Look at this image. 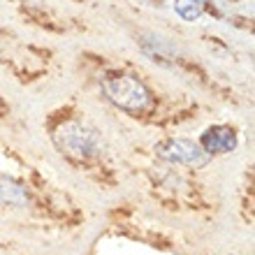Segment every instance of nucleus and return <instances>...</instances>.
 <instances>
[{"label": "nucleus", "mask_w": 255, "mask_h": 255, "mask_svg": "<svg viewBox=\"0 0 255 255\" xmlns=\"http://www.w3.org/2000/svg\"><path fill=\"white\" fill-rule=\"evenodd\" d=\"M228 2H230V0H228ZM235 2H237V0H235Z\"/></svg>", "instance_id": "15"}, {"label": "nucleus", "mask_w": 255, "mask_h": 255, "mask_svg": "<svg viewBox=\"0 0 255 255\" xmlns=\"http://www.w3.org/2000/svg\"><path fill=\"white\" fill-rule=\"evenodd\" d=\"M86 255H190L174 230L132 204L114 207Z\"/></svg>", "instance_id": "4"}, {"label": "nucleus", "mask_w": 255, "mask_h": 255, "mask_svg": "<svg viewBox=\"0 0 255 255\" xmlns=\"http://www.w3.org/2000/svg\"><path fill=\"white\" fill-rule=\"evenodd\" d=\"M172 9L176 12V16L183 21H200L204 16H214L204 5L200 2H193V0H172Z\"/></svg>", "instance_id": "11"}, {"label": "nucleus", "mask_w": 255, "mask_h": 255, "mask_svg": "<svg viewBox=\"0 0 255 255\" xmlns=\"http://www.w3.org/2000/svg\"><path fill=\"white\" fill-rule=\"evenodd\" d=\"M79 67L107 107L144 128L172 132L200 116L195 100L160 88L130 61H112L86 51L79 56Z\"/></svg>", "instance_id": "1"}, {"label": "nucleus", "mask_w": 255, "mask_h": 255, "mask_svg": "<svg viewBox=\"0 0 255 255\" xmlns=\"http://www.w3.org/2000/svg\"><path fill=\"white\" fill-rule=\"evenodd\" d=\"M195 139L200 141V146L204 148L209 158L218 160V158L232 155L242 146V130L235 123H211Z\"/></svg>", "instance_id": "8"}, {"label": "nucleus", "mask_w": 255, "mask_h": 255, "mask_svg": "<svg viewBox=\"0 0 255 255\" xmlns=\"http://www.w3.org/2000/svg\"><path fill=\"white\" fill-rule=\"evenodd\" d=\"M16 9L26 21L35 23L37 28H44L49 33H70L72 30V21H65V16H61L58 12L49 9L42 2H33V0H19Z\"/></svg>", "instance_id": "9"}, {"label": "nucleus", "mask_w": 255, "mask_h": 255, "mask_svg": "<svg viewBox=\"0 0 255 255\" xmlns=\"http://www.w3.org/2000/svg\"><path fill=\"white\" fill-rule=\"evenodd\" d=\"M239 214H242L244 225H253L255 221V174L253 167L246 169L244 174V186H242V200H239Z\"/></svg>", "instance_id": "10"}, {"label": "nucleus", "mask_w": 255, "mask_h": 255, "mask_svg": "<svg viewBox=\"0 0 255 255\" xmlns=\"http://www.w3.org/2000/svg\"><path fill=\"white\" fill-rule=\"evenodd\" d=\"M148 155H153L162 162H169V165L195 169V172H204L214 165V158L204 153V148L200 146V141L195 137L176 132H165L162 137H158L148 148Z\"/></svg>", "instance_id": "7"}, {"label": "nucleus", "mask_w": 255, "mask_h": 255, "mask_svg": "<svg viewBox=\"0 0 255 255\" xmlns=\"http://www.w3.org/2000/svg\"><path fill=\"white\" fill-rule=\"evenodd\" d=\"M132 37L137 49L155 65L195 81L204 91H218V81L211 74V70L197 56L190 54L183 44H179L174 37H169L160 30H151V28H137Z\"/></svg>", "instance_id": "6"}, {"label": "nucleus", "mask_w": 255, "mask_h": 255, "mask_svg": "<svg viewBox=\"0 0 255 255\" xmlns=\"http://www.w3.org/2000/svg\"><path fill=\"white\" fill-rule=\"evenodd\" d=\"M151 204L174 216L214 218L218 214V197L209 188L202 172L169 165L146 155L132 169Z\"/></svg>", "instance_id": "5"}, {"label": "nucleus", "mask_w": 255, "mask_h": 255, "mask_svg": "<svg viewBox=\"0 0 255 255\" xmlns=\"http://www.w3.org/2000/svg\"><path fill=\"white\" fill-rule=\"evenodd\" d=\"M0 214L54 230L77 232L88 223V211L70 190L49 179L44 169L16 148L0 141Z\"/></svg>", "instance_id": "2"}, {"label": "nucleus", "mask_w": 255, "mask_h": 255, "mask_svg": "<svg viewBox=\"0 0 255 255\" xmlns=\"http://www.w3.org/2000/svg\"><path fill=\"white\" fill-rule=\"evenodd\" d=\"M14 123V107L7 102L5 95H0V126H12Z\"/></svg>", "instance_id": "12"}, {"label": "nucleus", "mask_w": 255, "mask_h": 255, "mask_svg": "<svg viewBox=\"0 0 255 255\" xmlns=\"http://www.w3.org/2000/svg\"><path fill=\"white\" fill-rule=\"evenodd\" d=\"M9 37H12V33H9V30H7V28L0 23V42H7Z\"/></svg>", "instance_id": "14"}, {"label": "nucleus", "mask_w": 255, "mask_h": 255, "mask_svg": "<svg viewBox=\"0 0 255 255\" xmlns=\"http://www.w3.org/2000/svg\"><path fill=\"white\" fill-rule=\"evenodd\" d=\"M42 128L56 155L91 186L112 193L123 183L121 160L105 130L77 102H63L49 109Z\"/></svg>", "instance_id": "3"}, {"label": "nucleus", "mask_w": 255, "mask_h": 255, "mask_svg": "<svg viewBox=\"0 0 255 255\" xmlns=\"http://www.w3.org/2000/svg\"><path fill=\"white\" fill-rule=\"evenodd\" d=\"M193 2H200L214 14V16H221V0H193Z\"/></svg>", "instance_id": "13"}]
</instances>
